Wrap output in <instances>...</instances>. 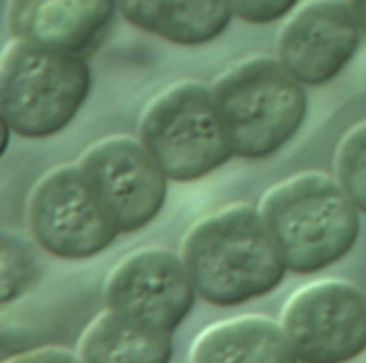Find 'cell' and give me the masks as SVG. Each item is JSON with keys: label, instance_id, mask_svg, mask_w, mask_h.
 <instances>
[{"label": "cell", "instance_id": "6da1fadb", "mask_svg": "<svg viewBox=\"0 0 366 363\" xmlns=\"http://www.w3.org/2000/svg\"><path fill=\"white\" fill-rule=\"evenodd\" d=\"M182 261L199 297L214 306H240L272 293L287 265L251 205H229L202 218L187 233Z\"/></svg>", "mask_w": 366, "mask_h": 363}, {"label": "cell", "instance_id": "7a4b0ae2", "mask_svg": "<svg viewBox=\"0 0 366 363\" xmlns=\"http://www.w3.org/2000/svg\"><path fill=\"white\" fill-rule=\"evenodd\" d=\"M259 212L294 274H315L335 265L360 235V210L339 180L317 171L272 186Z\"/></svg>", "mask_w": 366, "mask_h": 363}, {"label": "cell", "instance_id": "3957f363", "mask_svg": "<svg viewBox=\"0 0 366 363\" xmlns=\"http://www.w3.org/2000/svg\"><path fill=\"white\" fill-rule=\"evenodd\" d=\"M217 107L242 158H266L300 131L307 118L305 83L281 60L257 56L223 73L212 86Z\"/></svg>", "mask_w": 366, "mask_h": 363}, {"label": "cell", "instance_id": "277c9868", "mask_svg": "<svg viewBox=\"0 0 366 363\" xmlns=\"http://www.w3.org/2000/svg\"><path fill=\"white\" fill-rule=\"evenodd\" d=\"M90 92V68L79 53L15 39L0 64L2 118L26 139H45L71 124Z\"/></svg>", "mask_w": 366, "mask_h": 363}, {"label": "cell", "instance_id": "5b68a950", "mask_svg": "<svg viewBox=\"0 0 366 363\" xmlns=\"http://www.w3.org/2000/svg\"><path fill=\"white\" fill-rule=\"evenodd\" d=\"M139 141L172 182H193L234 154L212 90L184 81L161 92L144 111Z\"/></svg>", "mask_w": 366, "mask_h": 363}, {"label": "cell", "instance_id": "8992f818", "mask_svg": "<svg viewBox=\"0 0 366 363\" xmlns=\"http://www.w3.org/2000/svg\"><path fill=\"white\" fill-rule=\"evenodd\" d=\"M30 231L58 259H90L120 235L79 165L45 173L30 195Z\"/></svg>", "mask_w": 366, "mask_h": 363}, {"label": "cell", "instance_id": "52a82bcc", "mask_svg": "<svg viewBox=\"0 0 366 363\" xmlns=\"http://www.w3.org/2000/svg\"><path fill=\"white\" fill-rule=\"evenodd\" d=\"M281 325L300 362H352L366 351V293L343 280L313 282L290 297Z\"/></svg>", "mask_w": 366, "mask_h": 363}, {"label": "cell", "instance_id": "ba28073f", "mask_svg": "<svg viewBox=\"0 0 366 363\" xmlns=\"http://www.w3.org/2000/svg\"><path fill=\"white\" fill-rule=\"evenodd\" d=\"M79 167L120 233L144 229L165 205L169 178L142 141H99L84 152Z\"/></svg>", "mask_w": 366, "mask_h": 363}, {"label": "cell", "instance_id": "9c48e42d", "mask_svg": "<svg viewBox=\"0 0 366 363\" xmlns=\"http://www.w3.org/2000/svg\"><path fill=\"white\" fill-rule=\"evenodd\" d=\"M195 293L182 257L165 248H146L129 255L105 282L109 310L167 334L187 319Z\"/></svg>", "mask_w": 366, "mask_h": 363}, {"label": "cell", "instance_id": "30bf717a", "mask_svg": "<svg viewBox=\"0 0 366 363\" xmlns=\"http://www.w3.org/2000/svg\"><path fill=\"white\" fill-rule=\"evenodd\" d=\"M362 34L350 4L317 0L281 32L279 60L305 86H324L350 64Z\"/></svg>", "mask_w": 366, "mask_h": 363}, {"label": "cell", "instance_id": "8fae6325", "mask_svg": "<svg viewBox=\"0 0 366 363\" xmlns=\"http://www.w3.org/2000/svg\"><path fill=\"white\" fill-rule=\"evenodd\" d=\"M116 0H9L6 24L15 39L81 53L103 34Z\"/></svg>", "mask_w": 366, "mask_h": 363}, {"label": "cell", "instance_id": "7c38bea8", "mask_svg": "<svg viewBox=\"0 0 366 363\" xmlns=\"http://www.w3.org/2000/svg\"><path fill=\"white\" fill-rule=\"evenodd\" d=\"M122 17L176 45H204L225 32L232 0H116Z\"/></svg>", "mask_w": 366, "mask_h": 363}, {"label": "cell", "instance_id": "4fadbf2b", "mask_svg": "<svg viewBox=\"0 0 366 363\" xmlns=\"http://www.w3.org/2000/svg\"><path fill=\"white\" fill-rule=\"evenodd\" d=\"M191 363H298L283 329L266 317H236L199 334Z\"/></svg>", "mask_w": 366, "mask_h": 363}, {"label": "cell", "instance_id": "5bb4252c", "mask_svg": "<svg viewBox=\"0 0 366 363\" xmlns=\"http://www.w3.org/2000/svg\"><path fill=\"white\" fill-rule=\"evenodd\" d=\"M77 355L81 363H169L174 342L167 332L105 308L84 332Z\"/></svg>", "mask_w": 366, "mask_h": 363}, {"label": "cell", "instance_id": "9a60e30c", "mask_svg": "<svg viewBox=\"0 0 366 363\" xmlns=\"http://www.w3.org/2000/svg\"><path fill=\"white\" fill-rule=\"evenodd\" d=\"M337 180L356 208L366 214V120L354 126L339 145Z\"/></svg>", "mask_w": 366, "mask_h": 363}, {"label": "cell", "instance_id": "2e32d148", "mask_svg": "<svg viewBox=\"0 0 366 363\" xmlns=\"http://www.w3.org/2000/svg\"><path fill=\"white\" fill-rule=\"evenodd\" d=\"M32 280V263L28 255L11 240L2 242V302L9 304Z\"/></svg>", "mask_w": 366, "mask_h": 363}, {"label": "cell", "instance_id": "e0dca14e", "mask_svg": "<svg viewBox=\"0 0 366 363\" xmlns=\"http://www.w3.org/2000/svg\"><path fill=\"white\" fill-rule=\"evenodd\" d=\"M300 0H232L234 15L249 24H270L285 17Z\"/></svg>", "mask_w": 366, "mask_h": 363}, {"label": "cell", "instance_id": "ac0fdd59", "mask_svg": "<svg viewBox=\"0 0 366 363\" xmlns=\"http://www.w3.org/2000/svg\"><path fill=\"white\" fill-rule=\"evenodd\" d=\"M4 363H81V359L79 355H71L69 351H62V349H39V351L11 357Z\"/></svg>", "mask_w": 366, "mask_h": 363}, {"label": "cell", "instance_id": "d6986e66", "mask_svg": "<svg viewBox=\"0 0 366 363\" xmlns=\"http://www.w3.org/2000/svg\"><path fill=\"white\" fill-rule=\"evenodd\" d=\"M350 9L360 26V30L366 34V0H350Z\"/></svg>", "mask_w": 366, "mask_h": 363}]
</instances>
